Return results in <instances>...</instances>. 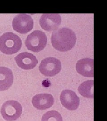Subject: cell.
Listing matches in <instances>:
<instances>
[{
    "instance_id": "6da1fadb",
    "label": "cell",
    "mask_w": 107,
    "mask_h": 121,
    "mask_svg": "<svg viewBox=\"0 0 107 121\" xmlns=\"http://www.w3.org/2000/svg\"><path fill=\"white\" fill-rule=\"evenodd\" d=\"M76 36L73 30L63 27L54 31L51 42L53 47L60 52H66L73 48L76 42Z\"/></svg>"
},
{
    "instance_id": "7a4b0ae2",
    "label": "cell",
    "mask_w": 107,
    "mask_h": 121,
    "mask_svg": "<svg viewBox=\"0 0 107 121\" xmlns=\"http://www.w3.org/2000/svg\"><path fill=\"white\" fill-rule=\"evenodd\" d=\"M21 46V39L13 32H6L0 36V51L4 54H15L20 50Z\"/></svg>"
},
{
    "instance_id": "3957f363",
    "label": "cell",
    "mask_w": 107,
    "mask_h": 121,
    "mask_svg": "<svg viewBox=\"0 0 107 121\" xmlns=\"http://www.w3.org/2000/svg\"><path fill=\"white\" fill-rule=\"evenodd\" d=\"M47 37L41 30H36L28 35L25 41L26 47L29 50L34 52H39L46 47Z\"/></svg>"
},
{
    "instance_id": "277c9868",
    "label": "cell",
    "mask_w": 107,
    "mask_h": 121,
    "mask_svg": "<svg viewBox=\"0 0 107 121\" xmlns=\"http://www.w3.org/2000/svg\"><path fill=\"white\" fill-rule=\"evenodd\" d=\"M22 112L21 104L17 101L9 100L2 104L0 113L5 120L14 121L21 116Z\"/></svg>"
},
{
    "instance_id": "5b68a950",
    "label": "cell",
    "mask_w": 107,
    "mask_h": 121,
    "mask_svg": "<svg viewBox=\"0 0 107 121\" xmlns=\"http://www.w3.org/2000/svg\"><path fill=\"white\" fill-rule=\"evenodd\" d=\"M12 26L14 30L20 34H26L32 30L34 21L30 15L20 13L13 18Z\"/></svg>"
},
{
    "instance_id": "8992f818",
    "label": "cell",
    "mask_w": 107,
    "mask_h": 121,
    "mask_svg": "<svg viewBox=\"0 0 107 121\" xmlns=\"http://www.w3.org/2000/svg\"><path fill=\"white\" fill-rule=\"evenodd\" d=\"M39 69L44 76L53 77L60 72L61 63L60 60L55 57H47L42 60Z\"/></svg>"
},
{
    "instance_id": "52a82bcc",
    "label": "cell",
    "mask_w": 107,
    "mask_h": 121,
    "mask_svg": "<svg viewBox=\"0 0 107 121\" xmlns=\"http://www.w3.org/2000/svg\"><path fill=\"white\" fill-rule=\"evenodd\" d=\"M61 23V17L59 13H44L40 18L39 23L44 30L52 31L57 30Z\"/></svg>"
},
{
    "instance_id": "ba28073f",
    "label": "cell",
    "mask_w": 107,
    "mask_h": 121,
    "mask_svg": "<svg viewBox=\"0 0 107 121\" xmlns=\"http://www.w3.org/2000/svg\"><path fill=\"white\" fill-rule=\"evenodd\" d=\"M60 100L62 104L69 110L78 108L80 100L76 93L71 90H64L61 93Z\"/></svg>"
},
{
    "instance_id": "9c48e42d",
    "label": "cell",
    "mask_w": 107,
    "mask_h": 121,
    "mask_svg": "<svg viewBox=\"0 0 107 121\" xmlns=\"http://www.w3.org/2000/svg\"><path fill=\"white\" fill-rule=\"evenodd\" d=\"M15 60L18 66L26 70L34 68L38 63L36 57L28 52H22L17 55Z\"/></svg>"
},
{
    "instance_id": "30bf717a",
    "label": "cell",
    "mask_w": 107,
    "mask_h": 121,
    "mask_svg": "<svg viewBox=\"0 0 107 121\" xmlns=\"http://www.w3.org/2000/svg\"><path fill=\"white\" fill-rule=\"evenodd\" d=\"M32 103L34 108L37 109L45 110L52 107L55 103V99L50 94H39L33 97Z\"/></svg>"
},
{
    "instance_id": "8fae6325",
    "label": "cell",
    "mask_w": 107,
    "mask_h": 121,
    "mask_svg": "<svg viewBox=\"0 0 107 121\" xmlns=\"http://www.w3.org/2000/svg\"><path fill=\"white\" fill-rule=\"evenodd\" d=\"M77 72L86 77H94V60L83 58L77 61L76 65Z\"/></svg>"
},
{
    "instance_id": "7c38bea8",
    "label": "cell",
    "mask_w": 107,
    "mask_h": 121,
    "mask_svg": "<svg viewBox=\"0 0 107 121\" xmlns=\"http://www.w3.org/2000/svg\"><path fill=\"white\" fill-rule=\"evenodd\" d=\"M13 82V74L11 69L6 67H0V91L9 89Z\"/></svg>"
},
{
    "instance_id": "4fadbf2b",
    "label": "cell",
    "mask_w": 107,
    "mask_h": 121,
    "mask_svg": "<svg viewBox=\"0 0 107 121\" xmlns=\"http://www.w3.org/2000/svg\"><path fill=\"white\" fill-rule=\"evenodd\" d=\"M94 81L87 80L82 82L78 87V91L81 95L87 98H93Z\"/></svg>"
},
{
    "instance_id": "5bb4252c",
    "label": "cell",
    "mask_w": 107,
    "mask_h": 121,
    "mask_svg": "<svg viewBox=\"0 0 107 121\" xmlns=\"http://www.w3.org/2000/svg\"><path fill=\"white\" fill-rule=\"evenodd\" d=\"M41 121H63V117L59 112L51 110L43 115Z\"/></svg>"
}]
</instances>
